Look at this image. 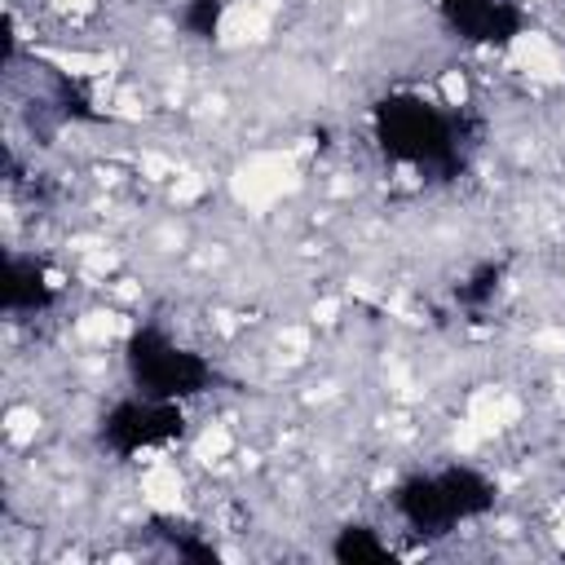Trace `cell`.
<instances>
[{
    "label": "cell",
    "mask_w": 565,
    "mask_h": 565,
    "mask_svg": "<svg viewBox=\"0 0 565 565\" xmlns=\"http://www.w3.org/2000/svg\"><path fill=\"white\" fill-rule=\"evenodd\" d=\"M137 503L150 512V516H172L190 503V477L177 459L168 455H150L137 472Z\"/></svg>",
    "instance_id": "cell-1"
},
{
    "label": "cell",
    "mask_w": 565,
    "mask_h": 565,
    "mask_svg": "<svg viewBox=\"0 0 565 565\" xmlns=\"http://www.w3.org/2000/svg\"><path fill=\"white\" fill-rule=\"evenodd\" d=\"M44 433V411L35 406V397H13L4 406V446L9 450H35Z\"/></svg>",
    "instance_id": "cell-2"
}]
</instances>
